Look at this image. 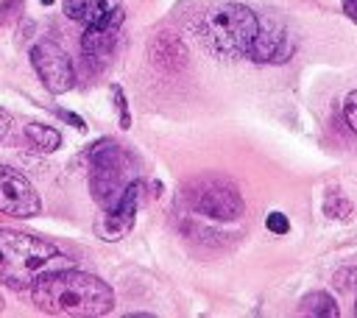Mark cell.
Returning <instances> with one entry per match:
<instances>
[{"mask_svg": "<svg viewBox=\"0 0 357 318\" xmlns=\"http://www.w3.org/2000/svg\"><path fill=\"white\" fill-rule=\"evenodd\" d=\"M296 51L293 34L276 20H260L257 37L249 48V59L257 65H285Z\"/></svg>", "mask_w": 357, "mask_h": 318, "instance_id": "8", "label": "cell"}, {"mask_svg": "<svg viewBox=\"0 0 357 318\" xmlns=\"http://www.w3.org/2000/svg\"><path fill=\"white\" fill-rule=\"evenodd\" d=\"M354 315H357V304H354Z\"/></svg>", "mask_w": 357, "mask_h": 318, "instance_id": "23", "label": "cell"}, {"mask_svg": "<svg viewBox=\"0 0 357 318\" xmlns=\"http://www.w3.org/2000/svg\"><path fill=\"white\" fill-rule=\"evenodd\" d=\"M265 226H268V232H274V235H288V232H290V221H288L282 212H268Z\"/></svg>", "mask_w": 357, "mask_h": 318, "instance_id": "19", "label": "cell"}, {"mask_svg": "<svg viewBox=\"0 0 357 318\" xmlns=\"http://www.w3.org/2000/svg\"><path fill=\"white\" fill-rule=\"evenodd\" d=\"M90 193L95 204L106 212L117 207L123 193L128 190L131 182H137L134 171V156L115 140H101L90 148Z\"/></svg>", "mask_w": 357, "mask_h": 318, "instance_id": "4", "label": "cell"}, {"mask_svg": "<svg viewBox=\"0 0 357 318\" xmlns=\"http://www.w3.org/2000/svg\"><path fill=\"white\" fill-rule=\"evenodd\" d=\"M42 3H45V6H51V3H56V0H42Z\"/></svg>", "mask_w": 357, "mask_h": 318, "instance_id": "22", "label": "cell"}, {"mask_svg": "<svg viewBox=\"0 0 357 318\" xmlns=\"http://www.w3.org/2000/svg\"><path fill=\"white\" fill-rule=\"evenodd\" d=\"M31 65L40 73L42 84L48 92L53 95H65L67 90L76 87V70L70 56L53 42V40H42L31 48Z\"/></svg>", "mask_w": 357, "mask_h": 318, "instance_id": "6", "label": "cell"}, {"mask_svg": "<svg viewBox=\"0 0 357 318\" xmlns=\"http://www.w3.org/2000/svg\"><path fill=\"white\" fill-rule=\"evenodd\" d=\"M140 193H142V185L137 179V182L128 185V190L123 193L117 207L106 210V215L95 224V229H98V235L103 240H123L134 229V215H137V207H140Z\"/></svg>", "mask_w": 357, "mask_h": 318, "instance_id": "9", "label": "cell"}, {"mask_svg": "<svg viewBox=\"0 0 357 318\" xmlns=\"http://www.w3.org/2000/svg\"><path fill=\"white\" fill-rule=\"evenodd\" d=\"M56 268H70V260L45 237L0 229V282L23 290Z\"/></svg>", "mask_w": 357, "mask_h": 318, "instance_id": "2", "label": "cell"}, {"mask_svg": "<svg viewBox=\"0 0 357 318\" xmlns=\"http://www.w3.org/2000/svg\"><path fill=\"white\" fill-rule=\"evenodd\" d=\"M299 312L301 315H313V318H338L340 310L335 304V299L324 290H315V293H307L299 304Z\"/></svg>", "mask_w": 357, "mask_h": 318, "instance_id": "13", "label": "cell"}, {"mask_svg": "<svg viewBox=\"0 0 357 318\" xmlns=\"http://www.w3.org/2000/svg\"><path fill=\"white\" fill-rule=\"evenodd\" d=\"M148 56H151V65L153 67L167 70V73H176V70H182L188 65V51L182 45V40H176L170 34H162V37L151 40Z\"/></svg>", "mask_w": 357, "mask_h": 318, "instance_id": "11", "label": "cell"}, {"mask_svg": "<svg viewBox=\"0 0 357 318\" xmlns=\"http://www.w3.org/2000/svg\"><path fill=\"white\" fill-rule=\"evenodd\" d=\"M0 212L12 218H34L42 212V201L34 185L9 165H0Z\"/></svg>", "mask_w": 357, "mask_h": 318, "instance_id": "7", "label": "cell"}, {"mask_svg": "<svg viewBox=\"0 0 357 318\" xmlns=\"http://www.w3.org/2000/svg\"><path fill=\"white\" fill-rule=\"evenodd\" d=\"M343 117H346L349 128L357 134V90L346 95V101H343Z\"/></svg>", "mask_w": 357, "mask_h": 318, "instance_id": "18", "label": "cell"}, {"mask_svg": "<svg viewBox=\"0 0 357 318\" xmlns=\"http://www.w3.org/2000/svg\"><path fill=\"white\" fill-rule=\"evenodd\" d=\"M120 26H123V9L115 6L112 12H106L103 17L87 23V31L81 37V51L87 59H103L115 51V42H117V34H120Z\"/></svg>", "mask_w": 357, "mask_h": 318, "instance_id": "10", "label": "cell"}, {"mask_svg": "<svg viewBox=\"0 0 357 318\" xmlns=\"http://www.w3.org/2000/svg\"><path fill=\"white\" fill-rule=\"evenodd\" d=\"M182 199L196 215L210 218V221H221V224L238 221L246 210L243 196L235 187V182H229L226 176H215V174L190 179L185 185Z\"/></svg>", "mask_w": 357, "mask_h": 318, "instance_id": "5", "label": "cell"}, {"mask_svg": "<svg viewBox=\"0 0 357 318\" xmlns=\"http://www.w3.org/2000/svg\"><path fill=\"white\" fill-rule=\"evenodd\" d=\"M0 310H3V301H0Z\"/></svg>", "mask_w": 357, "mask_h": 318, "instance_id": "24", "label": "cell"}, {"mask_svg": "<svg viewBox=\"0 0 357 318\" xmlns=\"http://www.w3.org/2000/svg\"><path fill=\"white\" fill-rule=\"evenodd\" d=\"M117 6V0H65V15L76 23H92L112 12Z\"/></svg>", "mask_w": 357, "mask_h": 318, "instance_id": "12", "label": "cell"}, {"mask_svg": "<svg viewBox=\"0 0 357 318\" xmlns=\"http://www.w3.org/2000/svg\"><path fill=\"white\" fill-rule=\"evenodd\" d=\"M260 17L243 3H215L201 15L199 31L213 53L224 59L249 56V48L257 37Z\"/></svg>", "mask_w": 357, "mask_h": 318, "instance_id": "3", "label": "cell"}, {"mask_svg": "<svg viewBox=\"0 0 357 318\" xmlns=\"http://www.w3.org/2000/svg\"><path fill=\"white\" fill-rule=\"evenodd\" d=\"M9 128H12V117H9V112H6V109H0V140H3V137L9 134Z\"/></svg>", "mask_w": 357, "mask_h": 318, "instance_id": "21", "label": "cell"}, {"mask_svg": "<svg viewBox=\"0 0 357 318\" xmlns=\"http://www.w3.org/2000/svg\"><path fill=\"white\" fill-rule=\"evenodd\" d=\"M112 98H115L117 112H120V126L123 128H131V115H128V103H126V95H123V87L120 84H112Z\"/></svg>", "mask_w": 357, "mask_h": 318, "instance_id": "17", "label": "cell"}, {"mask_svg": "<svg viewBox=\"0 0 357 318\" xmlns=\"http://www.w3.org/2000/svg\"><path fill=\"white\" fill-rule=\"evenodd\" d=\"M26 0H0V26H9L15 20H20Z\"/></svg>", "mask_w": 357, "mask_h": 318, "instance_id": "16", "label": "cell"}, {"mask_svg": "<svg viewBox=\"0 0 357 318\" xmlns=\"http://www.w3.org/2000/svg\"><path fill=\"white\" fill-rule=\"evenodd\" d=\"M324 212L329 215V218H338V221H346L349 215H351V201L346 199V196H340V193H326V199H324Z\"/></svg>", "mask_w": 357, "mask_h": 318, "instance_id": "15", "label": "cell"}, {"mask_svg": "<svg viewBox=\"0 0 357 318\" xmlns=\"http://www.w3.org/2000/svg\"><path fill=\"white\" fill-rule=\"evenodd\" d=\"M56 115H59L62 120H67V123H73V126H76L78 131H84V128H87V126H84V120H81L78 115H73V112H67V109H59Z\"/></svg>", "mask_w": 357, "mask_h": 318, "instance_id": "20", "label": "cell"}, {"mask_svg": "<svg viewBox=\"0 0 357 318\" xmlns=\"http://www.w3.org/2000/svg\"><path fill=\"white\" fill-rule=\"evenodd\" d=\"M34 304L51 315H106L115 307V290L95 274L56 268L31 285Z\"/></svg>", "mask_w": 357, "mask_h": 318, "instance_id": "1", "label": "cell"}, {"mask_svg": "<svg viewBox=\"0 0 357 318\" xmlns=\"http://www.w3.org/2000/svg\"><path fill=\"white\" fill-rule=\"evenodd\" d=\"M26 137L42 153H51V151H56L62 145V134L56 128H51V126H42V123H28L26 126Z\"/></svg>", "mask_w": 357, "mask_h": 318, "instance_id": "14", "label": "cell"}]
</instances>
